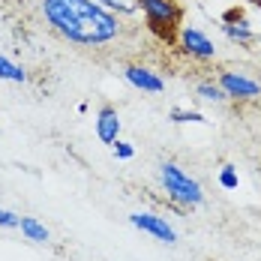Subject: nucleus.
<instances>
[{"mask_svg":"<svg viewBox=\"0 0 261 261\" xmlns=\"http://www.w3.org/2000/svg\"><path fill=\"white\" fill-rule=\"evenodd\" d=\"M18 222H21V216H18V213L0 207V225H3V228H18Z\"/></svg>","mask_w":261,"mask_h":261,"instance_id":"16","label":"nucleus"},{"mask_svg":"<svg viewBox=\"0 0 261 261\" xmlns=\"http://www.w3.org/2000/svg\"><path fill=\"white\" fill-rule=\"evenodd\" d=\"M99 3H108V0H99Z\"/></svg>","mask_w":261,"mask_h":261,"instance_id":"18","label":"nucleus"},{"mask_svg":"<svg viewBox=\"0 0 261 261\" xmlns=\"http://www.w3.org/2000/svg\"><path fill=\"white\" fill-rule=\"evenodd\" d=\"M111 147H114V156H117V159H132V156H135V147H132L129 141H120V138H117Z\"/></svg>","mask_w":261,"mask_h":261,"instance_id":"15","label":"nucleus"},{"mask_svg":"<svg viewBox=\"0 0 261 261\" xmlns=\"http://www.w3.org/2000/svg\"><path fill=\"white\" fill-rule=\"evenodd\" d=\"M195 90H198V96L207 99V102H225V99H228V93L219 87V81H201Z\"/></svg>","mask_w":261,"mask_h":261,"instance_id":"12","label":"nucleus"},{"mask_svg":"<svg viewBox=\"0 0 261 261\" xmlns=\"http://www.w3.org/2000/svg\"><path fill=\"white\" fill-rule=\"evenodd\" d=\"M159 183L165 189V198L174 201L177 207H198L204 204V189L195 177H189L177 162H162L159 165Z\"/></svg>","mask_w":261,"mask_h":261,"instance_id":"3","label":"nucleus"},{"mask_svg":"<svg viewBox=\"0 0 261 261\" xmlns=\"http://www.w3.org/2000/svg\"><path fill=\"white\" fill-rule=\"evenodd\" d=\"M219 87L228 93V99H237V102H249V99H258L261 96V81L246 75V72H237V69H225L219 72Z\"/></svg>","mask_w":261,"mask_h":261,"instance_id":"4","label":"nucleus"},{"mask_svg":"<svg viewBox=\"0 0 261 261\" xmlns=\"http://www.w3.org/2000/svg\"><path fill=\"white\" fill-rule=\"evenodd\" d=\"M222 30H225V36H228L231 42H237V45H252V42H258V33L249 27L246 18H240V15H237V21L234 18H225Z\"/></svg>","mask_w":261,"mask_h":261,"instance_id":"9","label":"nucleus"},{"mask_svg":"<svg viewBox=\"0 0 261 261\" xmlns=\"http://www.w3.org/2000/svg\"><path fill=\"white\" fill-rule=\"evenodd\" d=\"M138 9L144 12V21H147V30L174 45L177 36H180V27H183V6L180 0H135Z\"/></svg>","mask_w":261,"mask_h":261,"instance_id":"2","label":"nucleus"},{"mask_svg":"<svg viewBox=\"0 0 261 261\" xmlns=\"http://www.w3.org/2000/svg\"><path fill=\"white\" fill-rule=\"evenodd\" d=\"M96 135L102 144H114L120 138V117L111 105H102L99 114H96Z\"/></svg>","mask_w":261,"mask_h":261,"instance_id":"8","label":"nucleus"},{"mask_svg":"<svg viewBox=\"0 0 261 261\" xmlns=\"http://www.w3.org/2000/svg\"><path fill=\"white\" fill-rule=\"evenodd\" d=\"M177 42H180L183 54H189V57H195V60H213V57H216V45L210 42L207 33L198 30V27H180Z\"/></svg>","mask_w":261,"mask_h":261,"instance_id":"5","label":"nucleus"},{"mask_svg":"<svg viewBox=\"0 0 261 261\" xmlns=\"http://www.w3.org/2000/svg\"><path fill=\"white\" fill-rule=\"evenodd\" d=\"M249 3H252V6H258V9H261V0H249Z\"/></svg>","mask_w":261,"mask_h":261,"instance_id":"17","label":"nucleus"},{"mask_svg":"<svg viewBox=\"0 0 261 261\" xmlns=\"http://www.w3.org/2000/svg\"><path fill=\"white\" fill-rule=\"evenodd\" d=\"M129 222L135 225V228H141V231H147V234H153L156 240H162V243H177V231L162 219V216H156V213H132Z\"/></svg>","mask_w":261,"mask_h":261,"instance_id":"6","label":"nucleus"},{"mask_svg":"<svg viewBox=\"0 0 261 261\" xmlns=\"http://www.w3.org/2000/svg\"><path fill=\"white\" fill-rule=\"evenodd\" d=\"M18 228H21V234H24L27 240H33V243H48V240H51L48 228H45L39 219H33V216H21Z\"/></svg>","mask_w":261,"mask_h":261,"instance_id":"10","label":"nucleus"},{"mask_svg":"<svg viewBox=\"0 0 261 261\" xmlns=\"http://www.w3.org/2000/svg\"><path fill=\"white\" fill-rule=\"evenodd\" d=\"M171 120L174 123H210L201 111H189V108H171Z\"/></svg>","mask_w":261,"mask_h":261,"instance_id":"13","label":"nucleus"},{"mask_svg":"<svg viewBox=\"0 0 261 261\" xmlns=\"http://www.w3.org/2000/svg\"><path fill=\"white\" fill-rule=\"evenodd\" d=\"M45 21L75 45H105L120 36L123 21L96 0H42Z\"/></svg>","mask_w":261,"mask_h":261,"instance_id":"1","label":"nucleus"},{"mask_svg":"<svg viewBox=\"0 0 261 261\" xmlns=\"http://www.w3.org/2000/svg\"><path fill=\"white\" fill-rule=\"evenodd\" d=\"M0 79L21 84V81H27V72H24V66H21V63H15V60H9V57H3V54H0Z\"/></svg>","mask_w":261,"mask_h":261,"instance_id":"11","label":"nucleus"},{"mask_svg":"<svg viewBox=\"0 0 261 261\" xmlns=\"http://www.w3.org/2000/svg\"><path fill=\"white\" fill-rule=\"evenodd\" d=\"M123 75H126V81H129L132 87H138V90H144V93H162V90H165V81H162V75H159V72H153V69H147V66L132 63V66H126V69H123Z\"/></svg>","mask_w":261,"mask_h":261,"instance_id":"7","label":"nucleus"},{"mask_svg":"<svg viewBox=\"0 0 261 261\" xmlns=\"http://www.w3.org/2000/svg\"><path fill=\"white\" fill-rule=\"evenodd\" d=\"M237 183H240L237 168L234 165H222V168H219V186H222V189H237Z\"/></svg>","mask_w":261,"mask_h":261,"instance_id":"14","label":"nucleus"}]
</instances>
